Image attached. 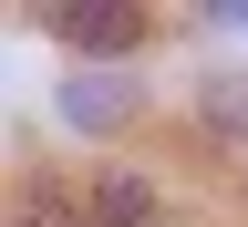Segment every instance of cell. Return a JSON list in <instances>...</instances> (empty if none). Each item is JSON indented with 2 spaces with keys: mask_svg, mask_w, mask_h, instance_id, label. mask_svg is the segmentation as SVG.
Returning <instances> with one entry per match:
<instances>
[{
  "mask_svg": "<svg viewBox=\"0 0 248 227\" xmlns=\"http://www.w3.org/2000/svg\"><path fill=\"white\" fill-rule=\"evenodd\" d=\"M52 31L73 52H135L145 42V11H124V0H52Z\"/></svg>",
  "mask_w": 248,
  "mask_h": 227,
  "instance_id": "6da1fadb",
  "label": "cell"
},
{
  "mask_svg": "<svg viewBox=\"0 0 248 227\" xmlns=\"http://www.w3.org/2000/svg\"><path fill=\"white\" fill-rule=\"evenodd\" d=\"M207 124L217 135H248V73H217L207 83Z\"/></svg>",
  "mask_w": 248,
  "mask_h": 227,
  "instance_id": "7a4b0ae2",
  "label": "cell"
},
{
  "mask_svg": "<svg viewBox=\"0 0 248 227\" xmlns=\"http://www.w3.org/2000/svg\"><path fill=\"white\" fill-rule=\"evenodd\" d=\"M62 114H73V124H124V83H73Z\"/></svg>",
  "mask_w": 248,
  "mask_h": 227,
  "instance_id": "3957f363",
  "label": "cell"
},
{
  "mask_svg": "<svg viewBox=\"0 0 248 227\" xmlns=\"http://www.w3.org/2000/svg\"><path fill=\"white\" fill-rule=\"evenodd\" d=\"M93 207H104V227H145V217H155V197H145L135 176H114V186H104Z\"/></svg>",
  "mask_w": 248,
  "mask_h": 227,
  "instance_id": "277c9868",
  "label": "cell"
},
{
  "mask_svg": "<svg viewBox=\"0 0 248 227\" xmlns=\"http://www.w3.org/2000/svg\"><path fill=\"white\" fill-rule=\"evenodd\" d=\"M11 227H83L73 207L52 197V186H31V197H11Z\"/></svg>",
  "mask_w": 248,
  "mask_h": 227,
  "instance_id": "5b68a950",
  "label": "cell"
}]
</instances>
